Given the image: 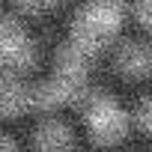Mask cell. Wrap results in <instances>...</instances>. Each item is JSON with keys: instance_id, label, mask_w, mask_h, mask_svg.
<instances>
[{"instance_id": "1", "label": "cell", "mask_w": 152, "mask_h": 152, "mask_svg": "<svg viewBox=\"0 0 152 152\" xmlns=\"http://www.w3.org/2000/svg\"><path fill=\"white\" fill-rule=\"evenodd\" d=\"M87 131L93 134L96 143H104V146H113L125 137L128 131V113L125 107L110 99V96H99L87 104Z\"/></svg>"}, {"instance_id": "2", "label": "cell", "mask_w": 152, "mask_h": 152, "mask_svg": "<svg viewBox=\"0 0 152 152\" xmlns=\"http://www.w3.org/2000/svg\"><path fill=\"white\" fill-rule=\"evenodd\" d=\"M78 18H81L78 21V42H84V45L102 42V39L116 33V27L122 21V6L116 0H96Z\"/></svg>"}, {"instance_id": "3", "label": "cell", "mask_w": 152, "mask_h": 152, "mask_svg": "<svg viewBox=\"0 0 152 152\" xmlns=\"http://www.w3.org/2000/svg\"><path fill=\"white\" fill-rule=\"evenodd\" d=\"M33 60V48L27 42V33L18 21L0 18V63L6 69H24Z\"/></svg>"}, {"instance_id": "4", "label": "cell", "mask_w": 152, "mask_h": 152, "mask_svg": "<svg viewBox=\"0 0 152 152\" xmlns=\"http://www.w3.org/2000/svg\"><path fill=\"white\" fill-rule=\"evenodd\" d=\"M36 152H75V134L60 119H42L33 131Z\"/></svg>"}, {"instance_id": "5", "label": "cell", "mask_w": 152, "mask_h": 152, "mask_svg": "<svg viewBox=\"0 0 152 152\" xmlns=\"http://www.w3.org/2000/svg\"><path fill=\"white\" fill-rule=\"evenodd\" d=\"M30 104H33V90L21 78L6 75L0 81V116H21Z\"/></svg>"}, {"instance_id": "6", "label": "cell", "mask_w": 152, "mask_h": 152, "mask_svg": "<svg viewBox=\"0 0 152 152\" xmlns=\"http://www.w3.org/2000/svg\"><path fill=\"white\" fill-rule=\"evenodd\" d=\"M119 63H122V72H128V75H146L152 69V54L140 42H131L128 48H122Z\"/></svg>"}, {"instance_id": "7", "label": "cell", "mask_w": 152, "mask_h": 152, "mask_svg": "<svg viewBox=\"0 0 152 152\" xmlns=\"http://www.w3.org/2000/svg\"><path fill=\"white\" fill-rule=\"evenodd\" d=\"M137 119H140L143 131H149V134H152V99H146V102L137 107Z\"/></svg>"}, {"instance_id": "8", "label": "cell", "mask_w": 152, "mask_h": 152, "mask_svg": "<svg viewBox=\"0 0 152 152\" xmlns=\"http://www.w3.org/2000/svg\"><path fill=\"white\" fill-rule=\"evenodd\" d=\"M137 18L152 30V0H140V6H137Z\"/></svg>"}, {"instance_id": "9", "label": "cell", "mask_w": 152, "mask_h": 152, "mask_svg": "<svg viewBox=\"0 0 152 152\" xmlns=\"http://www.w3.org/2000/svg\"><path fill=\"white\" fill-rule=\"evenodd\" d=\"M0 152H18L15 140H12V137H6V134H0Z\"/></svg>"}]
</instances>
